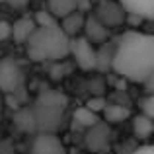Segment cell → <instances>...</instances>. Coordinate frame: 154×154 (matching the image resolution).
I'll use <instances>...</instances> for the list:
<instances>
[{
  "label": "cell",
  "mask_w": 154,
  "mask_h": 154,
  "mask_svg": "<svg viewBox=\"0 0 154 154\" xmlns=\"http://www.w3.org/2000/svg\"><path fill=\"white\" fill-rule=\"evenodd\" d=\"M111 66L129 82H150L154 72V37L143 31H127L111 55Z\"/></svg>",
  "instance_id": "obj_1"
},
{
  "label": "cell",
  "mask_w": 154,
  "mask_h": 154,
  "mask_svg": "<svg viewBox=\"0 0 154 154\" xmlns=\"http://www.w3.org/2000/svg\"><path fill=\"white\" fill-rule=\"evenodd\" d=\"M68 41L70 37L57 22L51 26H35L23 45L31 60L45 63V60H63L68 55Z\"/></svg>",
  "instance_id": "obj_2"
},
{
  "label": "cell",
  "mask_w": 154,
  "mask_h": 154,
  "mask_svg": "<svg viewBox=\"0 0 154 154\" xmlns=\"http://www.w3.org/2000/svg\"><path fill=\"white\" fill-rule=\"evenodd\" d=\"M68 105V98L55 90H43L37 96L31 113L35 119V131L37 133H57L63 127L64 111Z\"/></svg>",
  "instance_id": "obj_3"
},
{
  "label": "cell",
  "mask_w": 154,
  "mask_h": 154,
  "mask_svg": "<svg viewBox=\"0 0 154 154\" xmlns=\"http://www.w3.org/2000/svg\"><path fill=\"white\" fill-rule=\"evenodd\" d=\"M96 47L90 39L84 35H74L68 41V55H72L76 66L82 70H94L96 68Z\"/></svg>",
  "instance_id": "obj_4"
},
{
  "label": "cell",
  "mask_w": 154,
  "mask_h": 154,
  "mask_svg": "<svg viewBox=\"0 0 154 154\" xmlns=\"http://www.w3.org/2000/svg\"><path fill=\"white\" fill-rule=\"evenodd\" d=\"M23 88V70L16 60H0V92L2 94H16Z\"/></svg>",
  "instance_id": "obj_5"
},
{
  "label": "cell",
  "mask_w": 154,
  "mask_h": 154,
  "mask_svg": "<svg viewBox=\"0 0 154 154\" xmlns=\"http://www.w3.org/2000/svg\"><path fill=\"white\" fill-rule=\"evenodd\" d=\"M31 154H66V148L57 133H37L31 144Z\"/></svg>",
  "instance_id": "obj_6"
},
{
  "label": "cell",
  "mask_w": 154,
  "mask_h": 154,
  "mask_svg": "<svg viewBox=\"0 0 154 154\" xmlns=\"http://www.w3.org/2000/svg\"><path fill=\"white\" fill-rule=\"evenodd\" d=\"M98 16L96 18L107 27H113V26H119L125 18V10L119 2H111V0H102L98 4Z\"/></svg>",
  "instance_id": "obj_7"
},
{
  "label": "cell",
  "mask_w": 154,
  "mask_h": 154,
  "mask_svg": "<svg viewBox=\"0 0 154 154\" xmlns=\"http://www.w3.org/2000/svg\"><path fill=\"white\" fill-rule=\"evenodd\" d=\"M129 16L139 20L154 18V0H117Z\"/></svg>",
  "instance_id": "obj_8"
},
{
  "label": "cell",
  "mask_w": 154,
  "mask_h": 154,
  "mask_svg": "<svg viewBox=\"0 0 154 154\" xmlns=\"http://www.w3.org/2000/svg\"><path fill=\"white\" fill-rule=\"evenodd\" d=\"M84 37L86 39H90L92 43H103L105 39H107V35H109V29H107V26H103L102 22H100L98 18H86L84 20Z\"/></svg>",
  "instance_id": "obj_9"
},
{
  "label": "cell",
  "mask_w": 154,
  "mask_h": 154,
  "mask_svg": "<svg viewBox=\"0 0 154 154\" xmlns=\"http://www.w3.org/2000/svg\"><path fill=\"white\" fill-rule=\"evenodd\" d=\"M88 129H90L88 135H86L88 146H90L92 150H103V148L107 146V143H109V131H107V127L98 121L96 125H92V127H88Z\"/></svg>",
  "instance_id": "obj_10"
},
{
  "label": "cell",
  "mask_w": 154,
  "mask_h": 154,
  "mask_svg": "<svg viewBox=\"0 0 154 154\" xmlns=\"http://www.w3.org/2000/svg\"><path fill=\"white\" fill-rule=\"evenodd\" d=\"M12 29H10V37H14V41L18 45H23L27 41V37L31 35V31L35 29V22L31 18H20L16 20L14 23H10Z\"/></svg>",
  "instance_id": "obj_11"
},
{
  "label": "cell",
  "mask_w": 154,
  "mask_h": 154,
  "mask_svg": "<svg viewBox=\"0 0 154 154\" xmlns=\"http://www.w3.org/2000/svg\"><path fill=\"white\" fill-rule=\"evenodd\" d=\"M84 16L80 14L78 10L70 12V14H66L64 18L59 20V26L63 27V31L68 35V37H74V35H78L80 31L84 29Z\"/></svg>",
  "instance_id": "obj_12"
},
{
  "label": "cell",
  "mask_w": 154,
  "mask_h": 154,
  "mask_svg": "<svg viewBox=\"0 0 154 154\" xmlns=\"http://www.w3.org/2000/svg\"><path fill=\"white\" fill-rule=\"evenodd\" d=\"M102 113H103V117H105L107 123H121V121H125V119L131 117L129 107H123V105H119V103H105Z\"/></svg>",
  "instance_id": "obj_13"
},
{
  "label": "cell",
  "mask_w": 154,
  "mask_h": 154,
  "mask_svg": "<svg viewBox=\"0 0 154 154\" xmlns=\"http://www.w3.org/2000/svg\"><path fill=\"white\" fill-rule=\"evenodd\" d=\"M152 131H154L152 117H146V115H143V113L133 117V133H135V137H139V139H148V137L152 135Z\"/></svg>",
  "instance_id": "obj_14"
},
{
  "label": "cell",
  "mask_w": 154,
  "mask_h": 154,
  "mask_svg": "<svg viewBox=\"0 0 154 154\" xmlns=\"http://www.w3.org/2000/svg\"><path fill=\"white\" fill-rule=\"evenodd\" d=\"M47 10H49L57 20H60L66 14H70V12L76 10V0H47Z\"/></svg>",
  "instance_id": "obj_15"
},
{
  "label": "cell",
  "mask_w": 154,
  "mask_h": 154,
  "mask_svg": "<svg viewBox=\"0 0 154 154\" xmlns=\"http://www.w3.org/2000/svg\"><path fill=\"white\" fill-rule=\"evenodd\" d=\"M74 121L80 125V127H92V125H96L100 121V113L92 111L90 107H86V105H82V107H78L74 111Z\"/></svg>",
  "instance_id": "obj_16"
},
{
  "label": "cell",
  "mask_w": 154,
  "mask_h": 154,
  "mask_svg": "<svg viewBox=\"0 0 154 154\" xmlns=\"http://www.w3.org/2000/svg\"><path fill=\"white\" fill-rule=\"evenodd\" d=\"M16 125H18L22 131H35V119H33L31 109H23V111H20L18 117H16Z\"/></svg>",
  "instance_id": "obj_17"
},
{
  "label": "cell",
  "mask_w": 154,
  "mask_h": 154,
  "mask_svg": "<svg viewBox=\"0 0 154 154\" xmlns=\"http://www.w3.org/2000/svg\"><path fill=\"white\" fill-rule=\"evenodd\" d=\"M33 22H35V26H51V23H57L59 20H57L49 10H39L37 16L33 18Z\"/></svg>",
  "instance_id": "obj_18"
},
{
  "label": "cell",
  "mask_w": 154,
  "mask_h": 154,
  "mask_svg": "<svg viewBox=\"0 0 154 154\" xmlns=\"http://www.w3.org/2000/svg\"><path fill=\"white\" fill-rule=\"evenodd\" d=\"M143 115L154 119V98L152 96H146V98L143 100Z\"/></svg>",
  "instance_id": "obj_19"
},
{
  "label": "cell",
  "mask_w": 154,
  "mask_h": 154,
  "mask_svg": "<svg viewBox=\"0 0 154 154\" xmlns=\"http://www.w3.org/2000/svg\"><path fill=\"white\" fill-rule=\"evenodd\" d=\"M105 103H107V102H105L103 98H90V100L86 102V107H90L92 111L100 113V111L103 109V105H105Z\"/></svg>",
  "instance_id": "obj_20"
},
{
  "label": "cell",
  "mask_w": 154,
  "mask_h": 154,
  "mask_svg": "<svg viewBox=\"0 0 154 154\" xmlns=\"http://www.w3.org/2000/svg\"><path fill=\"white\" fill-rule=\"evenodd\" d=\"M10 29H12V26L8 22H0V41L10 37Z\"/></svg>",
  "instance_id": "obj_21"
},
{
  "label": "cell",
  "mask_w": 154,
  "mask_h": 154,
  "mask_svg": "<svg viewBox=\"0 0 154 154\" xmlns=\"http://www.w3.org/2000/svg\"><path fill=\"white\" fill-rule=\"evenodd\" d=\"M131 154H154V146H150V144H143V146H139L137 150H133Z\"/></svg>",
  "instance_id": "obj_22"
},
{
  "label": "cell",
  "mask_w": 154,
  "mask_h": 154,
  "mask_svg": "<svg viewBox=\"0 0 154 154\" xmlns=\"http://www.w3.org/2000/svg\"><path fill=\"white\" fill-rule=\"evenodd\" d=\"M0 113H2V98H0Z\"/></svg>",
  "instance_id": "obj_23"
},
{
  "label": "cell",
  "mask_w": 154,
  "mask_h": 154,
  "mask_svg": "<svg viewBox=\"0 0 154 154\" xmlns=\"http://www.w3.org/2000/svg\"><path fill=\"white\" fill-rule=\"evenodd\" d=\"M0 2H2V0H0Z\"/></svg>",
  "instance_id": "obj_24"
}]
</instances>
